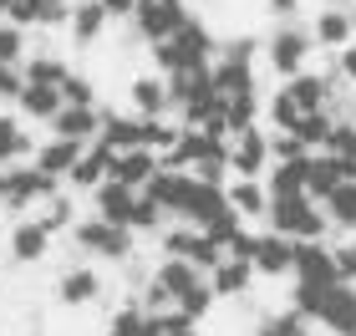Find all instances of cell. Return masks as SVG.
Instances as JSON below:
<instances>
[{"mask_svg": "<svg viewBox=\"0 0 356 336\" xmlns=\"http://www.w3.org/2000/svg\"><path fill=\"white\" fill-rule=\"evenodd\" d=\"M270 158L275 163H296V158H311V148L296 133H270Z\"/></svg>", "mask_w": 356, "mask_h": 336, "instance_id": "cell-44", "label": "cell"}, {"mask_svg": "<svg viewBox=\"0 0 356 336\" xmlns=\"http://www.w3.org/2000/svg\"><path fill=\"white\" fill-rule=\"evenodd\" d=\"M41 143H31L26 138V127L15 112H0V168H10V163H21V158H36Z\"/></svg>", "mask_w": 356, "mask_h": 336, "instance_id": "cell-26", "label": "cell"}, {"mask_svg": "<svg viewBox=\"0 0 356 336\" xmlns=\"http://www.w3.org/2000/svg\"><path fill=\"white\" fill-rule=\"evenodd\" d=\"M229 204L239 219H265L270 214V189L265 179H229Z\"/></svg>", "mask_w": 356, "mask_h": 336, "instance_id": "cell-24", "label": "cell"}, {"mask_svg": "<svg viewBox=\"0 0 356 336\" xmlns=\"http://www.w3.org/2000/svg\"><path fill=\"white\" fill-rule=\"evenodd\" d=\"M102 10L112 15V21H127V26H133V15H138V0H102Z\"/></svg>", "mask_w": 356, "mask_h": 336, "instance_id": "cell-50", "label": "cell"}, {"mask_svg": "<svg viewBox=\"0 0 356 336\" xmlns=\"http://www.w3.org/2000/svg\"><path fill=\"white\" fill-rule=\"evenodd\" d=\"M61 107H67L61 87H26V92H21V102H15V112H21V118L46 122V127L56 122V112H61Z\"/></svg>", "mask_w": 356, "mask_h": 336, "instance_id": "cell-28", "label": "cell"}, {"mask_svg": "<svg viewBox=\"0 0 356 336\" xmlns=\"http://www.w3.org/2000/svg\"><path fill=\"white\" fill-rule=\"evenodd\" d=\"M41 15H46V0H15V6L6 10V21L21 26V31H31V26H41Z\"/></svg>", "mask_w": 356, "mask_h": 336, "instance_id": "cell-45", "label": "cell"}, {"mask_svg": "<svg viewBox=\"0 0 356 336\" xmlns=\"http://www.w3.org/2000/svg\"><path fill=\"white\" fill-rule=\"evenodd\" d=\"M254 275H260V270H254L250 260H224L214 275H209V285H214V296L219 301H239L254 285Z\"/></svg>", "mask_w": 356, "mask_h": 336, "instance_id": "cell-27", "label": "cell"}, {"mask_svg": "<svg viewBox=\"0 0 356 336\" xmlns=\"http://www.w3.org/2000/svg\"><path fill=\"white\" fill-rule=\"evenodd\" d=\"M254 336H311V321H305L300 311H275V316H260V326H254Z\"/></svg>", "mask_w": 356, "mask_h": 336, "instance_id": "cell-31", "label": "cell"}, {"mask_svg": "<svg viewBox=\"0 0 356 336\" xmlns=\"http://www.w3.org/2000/svg\"><path fill=\"white\" fill-rule=\"evenodd\" d=\"M311 36H316V46H326V51H346V46L356 41V10L326 6V10L311 21Z\"/></svg>", "mask_w": 356, "mask_h": 336, "instance_id": "cell-10", "label": "cell"}, {"mask_svg": "<svg viewBox=\"0 0 356 336\" xmlns=\"http://www.w3.org/2000/svg\"><path fill=\"white\" fill-rule=\"evenodd\" d=\"M214 301H219V296H214V285H209V280H199V285H193V291H188V296H178V311H184V316H188V321H193V326H199V321H204V316H209V311H214Z\"/></svg>", "mask_w": 356, "mask_h": 336, "instance_id": "cell-37", "label": "cell"}, {"mask_svg": "<svg viewBox=\"0 0 356 336\" xmlns=\"http://www.w3.org/2000/svg\"><path fill=\"white\" fill-rule=\"evenodd\" d=\"M356 179V163H346V158L336 153H311V179H305V194H311L316 204H326L341 184Z\"/></svg>", "mask_w": 356, "mask_h": 336, "instance_id": "cell-8", "label": "cell"}, {"mask_svg": "<svg viewBox=\"0 0 356 336\" xmlns=\"http://www.w3.org/2000/svg\"><path fill=\"white\" fill-rule=\"evenodd\" d=\"M127 97H133V112L138 118H173V97H168V77H133V87H127Z\"/></svg>", "mask_w": 356, "mask_h": 336, "instance_id": "cell-14", "label": "cell"}, {"mask_svg": "<svg viewBox=\"0 0 356 336\" xmlns=\"http://www.w3.org/2000/svg\"><path fill=\"white\" fill-rule=\"evenodd\" d=\"M56 301L61 306H92V301H102V275L92 265H72L56 280Z\"/></svg>", "mask_w": 356, "mask_h": 336, "instance_id": "cell-19", "label": "cell"}, {"mask_svg": "<svg viewBox=\"0 0 356 336\" xmlns=\"http://www.w3.org/2000/svg\"><path fill=\"white\" fill-rule=\"evenodd\" d=\"M112 163H118V153H112L107 143H87L82 163L67 173V184H72V189H82V194H97V189L112 179Z\"/></svg>", "mask_w": 356, "mask_h": 336, "instance_id": "cell-11", "label": "cell"}, {"mask_svg": "<svg viewBox=\"0 0 356 336\" xmlns=\"http://www.w3.org/2000/svg\"><path fill=\"white\" fill-rule=\"evenodd\" d=\"M224 255H229V260H250V265H254V255H260V234H254V230H239L229 245H224Z\"/></svg>", "mask_w": 356, "mask_h": 336, "instance_id": "cell-48", "label": "cell"}, {"mask_svg": "<svg viewBox=\"0 0 356 336\" xmlns=\"http://www.w3.org/2000/svg\"><path fill=\"white\" fill-rule=\"evenodd\" d=\"M21 92H26V72L0 61V102H21Z\"/></svg>", "mask_w": 356, "mask_h": 336, "instance_id": "cell-47", "label": "cell"}, {"mask_svg": "<svg viewBox=\"0 0 356 336\" xmlns=\"http://www.w3.org/2000/svg\"><path fill=\"white\" fill-rule=\"evenodd\" d=\"M326 291H331V285H305V280H296V291H290V311H300L305 321H321Z\"/></svg>", "mask_w": 356, "mask_h": 336, "instance_id": "cell-36", "label": "cell"}, {"mask_svg": "<svg viewBox=\"0 0 356 336\" xmlns=\"http://www.w3.org/2000/svg\"><path fill=\"white\" fill-rule=\"evenodd\" d=\"M321 153H336V158H346V163H356V118H336L331 143Z\"/></svg>", "mask_w": 356, "mask_h": 336, "instance_id": "cell-40", "label": "cell"}, {"mask_svg": "<svg viewBox=\"0 0 356 336\" xmlns=\"http://www.w3.org/2000/svg\"><path fill=\"white\" fill-rule=\"evenodd\" d=\"M224 102H229V133H250V127H260V92L224 97Z\"/></svg>", "mask_w": 356, "mask_h": 336, "instance_id": "cell-35", "label": "cell"}, {"mask_svg": "<svg viewBox=\"0 0 356 336\" xmlns=\"http://www.w3.org/2000/svg\"><path fill=\"white\" fill-rule=\"evenodd\" d=\"M326 214H331L336 230H356V179L341 184V189H336V194L326 199Z\"/></svg>", "mask_w": 356, "mask_h": 336, "instance_id": "cell-34", "label": "cell"}, {"mask_svg": "<svg viewBox=\"0 0 356 336\" xmlns=\"http://www.w3.org/2000/svg\"><path fill=\"white\" fill-rule=\"evenodd\" d=\"M26 31L21 26H10V21H0V61H10V67H26Z\"/></svg>", "mask_w": 356, "mask_h": 336, "instance_id": "cell-42", "label": "cell"}, {"mask_svg": "<svg viewBox=\"0 0 356 336\" xmlns=\"http://www.w3.org/2000/svg\"><path fill=\"white\" fill-rule=\"evenodd\" d=\"M107 21H112V15L102 10V0H76V6H72V41L76 46H92L107 31Z\"/></svg>", "mask_w": 356, "mask_h": 336, "instance_id": "cell-29", "label": "cell"}, {"mask_svg": "<svg viewBox=\"0 0 356 336\" xmlns=\"http://www.w3.org/2000/svg\"><path fill=\"white\" fill-rule=\"evenodd\" d=\"M21 72H26V87H67V77H72V67L61 56H51V51L46 56H26Z\"/></svg>", "mask_w": 356, "mask_h": 336, "instance_id": "cell-30", "label": "cell"}, {"mask_svg": "<svg viewBox=\"0 0 356 336\" xmlns=\"http://www.w3.org/2000/svg\"><path fill=\"white\" fill-rule=\"evenodd\" d=\"M61 194V179H51V173H41L36 163H10L0 168V209L21 214L31 209V204H46Z\"/></svg>", "mask_w": 356, "mask_h": 336, "instance_id": "cell-3", "label": "cell"}, {"mask_svg": "<svg viewBox=\"0 0 356 336\" xmlns=\"http://www.w3.org/2000/svg\"><path fill=\"white\" fill-rule=\"evenodd\" d=\"M6 255H10L15 265H36V260H46V255H51V234H46L36 219H15V224H10Z\"/></svg>", "mask_w": 356, "mask_h": 336, "instance_id": "cell-13", "label": "cell"}, {"mask_svg": "<svg viewBox=\"0 0 356 336\" xmlns=\"http://www.w3.org/2000/svg\"><path fill=\"white\" fill-rule=\"evenodd\" d=\"M270 230L285 234V239H326L331 234V214L326 204H316L311 194H296V199H270Z\"/></svg>", "mask_w": 356, "mask_h": 336, "instance_id": "cell-2", "label": "cell"}, {"mask_svg": "<svg viewBox=\"0 0 356 336\" xmlns=\"http://www.w3.org/2000/svg\"><path fill=\"white\" fill-rule=\"evenodd\" d=\"M254 270H260V275H296V239L265 230L260 234V255H254Z\"/></svg>", "mask_w": 356, "mask_h": 336, "instance_id": "cell-22", "label": "cell"}, {"mask_svg": "<svg viewBox=\"0 0 356 336\" xmlns=\"http://www.w3.org/2000/svg\"><path fill=\"white\" fill-rule=\"evenodd\" d=\"M321 326L336 336H356V285L336 280L326 291V306H321Z\"/></svg>", "mask_w": 356, "mask_h": 336, "instance_id": "cell-15", "label": "cell"}, {"mask_svg": "<svg viewBox=\"0 0 356 336\" xmlns=\"http://www.w3.org/2000/svg\"><path fill=\"white\" fill-rule=\"evenodd\" d=\"M214 56H219V41H214V31H209L199 15H193V21L178 31V36H168V41H158V46H153V67H158V77L214 67Z\"/></svg>", "mask_w": 356, "mask_h": 336, "instance_id": "cell-1", "label": "cell"}, {"mask_svg": "<svg viewBox=\"0 0 356 336\" xmlns=\"http://www.w3.org/2000/svg\"><path fill=\"white\" fill-rule=\"evenodd\" d=\"M163 219H168L163 204H153L148 194H138V209H133V224H127V230H133V234H153V230H163Z\"/></svg>", "mask_w": 356, "mask_h": 336, "instance_id": "cell-41", "label": "cell"}, {"mask_svg": "<svg viewBox=\"0 0 356 336\" xmlns=\"http://www.w3.org/2000/svg\"><path fill=\"white\" fill-rule=\"evenodd\" d=\"M305 179H311V158H296V163H270L265 189H270V199H296V194H305Z\"/></svg>", "mask_w": 356, "mask_h": 336, "instance_id": "cell-25", "label": "cell"}, {"mask_svg": "<svg viewBox=\"0 0 356 336\" xmlns=\"http://www.w3.org/2000/svg\"><path fill=\"white\" fill-rule=\"evenodd\" d=\"M153 204H163L168 214H184V204H188V194H193V173H178V168H158L153 173V184L143 189Z\"/></svg>", "mask_w": 356, "mask_h": 336, "instance_id": "cell-17", "label": "cell"}, {"mask_svg": "<svg viewBox=\"0 0 356 336\" xmlns=\"http://www.w3.org/2000/svg\"><path fill=\"white\" fill-rule=\"evenodd\" d=\"M331 77H336V82H351V87H356V41L346 46V51H336V61H331Z\"/></svg>", "mask_w": 356, "mask_h": 336, "instance_id": "cell-49", "label": "cell"}, {"mask_svg": "<svg viewBox=\"0 0 356 336\" xmlns=\"http://www.w3.org/2000/svg\"><path fill=\"white\" fill-rule=\"evenodd\" d=\"M82 153H87V143H76V138H46L41 148H36V158H31V163H36L41 173H51V179H61L67 184V173L82 163Z\"/></svg>", "mask_w": 356, "mask_h": 336, "instance_id": "cell-12", "label": "cell"}, {"mask_svg": "<svg viewBox=\"0 0 356 336\" xmlns=\"http://www.w3.org/2000/svg\"><path fill=\"white\" fill-rule=\"evenodd\" d=\"M36 224H41V230H46V234H51V239H56L61 230H76V204H72L67 194H56V199H46V209H41V219H36Z\"/></svg>", "mask_w": 356, "mask_h": 336, "instance_id": "cell-33", "label": "cell"}, {"mask_svg": "<svg viewBox=\"0 0 356 336\" xmlns=\"http://www.w3.org/2000/svg\"><path fill=\"white\" fill-rule=\"evenodd\" d=\"M102 122H107V112H102V107H61V112H56V122H51V138L97 143V138H102Z\"/></svg>", "mask_w": 356, "mask_h": 336, "instance_id": "cell-16", "label": "cell"}, {"mask_svg": "<svg viewBox=\"0 0 356 336\" xmlns=\"http://www.w3.org/2000/svg\"><path fill=\"white\" fill-rule=\"evenodd\" d=\"M76 245H82L92 260H133V245H138V234L133 230H122V224H112L102 214H87V219H76Z\"/></svg>", "mask_w": 356, "mask_h": 336, "instance_id": "cell-4", "label": "cell"}, {"mask_svg": "<svg viewBox=\"0 0 356 336\" xmlns=\"http://www.w3.org/2000/svg\"><path fill=\"white\" fill-rule=\"evenodd\" d=\"M311 51H316L311 26H275V36L265 41V56H270V67L280 72V82L300 77V72H305V61H311Z\"/></svg>", "mask_w": 356, "mask_h": 336, "instance_id": "cell-5", "label": "cell"}, {"mask_svg": "<svg viewBox=\"0 0 356 336\" xmlns=\"http://www.w3.org/2000/svg\"><path fill=\"white\" fill-rule=\"evenodd\" d=\"M92 209L102 214V219H112V224H122V230H127V224H133V209H138V189L107 179V184L92 194Z\"/></svg>", "mask_w": 356, "mask_h": 336, "instance_id": "cell-20", "label": "cell"}, {"mask_svg": "<svg viewBox=\"0 0 356 336\" xmlns=\"http://www.w3.org/2000/svg\"><path fill=\"white\" fill-rule=\"evenodd\" d=\"M61 6H76V0H61Z\"/></svg>", "mask_w": 356, "mask_h": 336, "instance_id": "cell-53", "label": "cell"}, {"mask_svg": "<svg viewBox=\"0 0 356 336\" xmlns=\"http://www.w3.org/2000/svg\"><path fill=\"white\" fill-rule=\"evenodd\" d=\"M305 118V112L296 107V97H290V92L280 87V92H275V97H270V122H275V133H296V122Z\"/></svg>", "mask_w": 356, "mask_h": 336, "instance_id": "cell-39", "label": "cell"}, {"mask_svg": "<svg viewBox=\"0 0 356 336\" xmlns=\"http://www.w3.org/2000/svg\"><path fill=\"white\" fill-rule=\"evenodd\" d=\"M270 10L280 15V26H296V15H300V0H270Z\"/></svg>", "mask_w": 356, "mask_h": 336, "instance_id": "cell-51", "label": "cell"}, {"mask_svg": "<svg viewBox=\"0 0 356 336\" xmlns=\"http://www.w3.org/2000/svg\"><path fill=\"white\" fill-rule=\"evenodd\" d=\"M163 255H173V260H193L204 275H214V270L229 260V255H224V245H214V239H209L204 230H193V224L163 230Z\"/></svg>", "mask_w": 356, "mask_h": 336, "instance_id": "cell-6", "label": "cell"}, {"mask_svg": "<svg viewBox=\"0 0 356 336\" xmlns=\"http://www.w3.org/2000/svg\"><path fill=\"white\" fill-rule=\"evenodd\" d=\"M143 321H148L143 301H127V306H118V311H112V326H107V336H143Z\"/></svg>", "mask_w": 356, "mask_h": 336, "instance_id": "cell-38", "label": "cell"}, {"mask_svg": "<svg viewBox=\"0 0 356 336\" xmlns=\"http://www.w3.org/2000/svg\"><path fill=\"white\" fill-rule=\"evenodd\" d=\"M270 163H275V158H270V138L260 133V127L229 138V173H234V179H265Z\"/></svg>", "mask_w": 356, "mask_h": 336, "instance_id": "cell-7", "label": "cell"}, {"mask_svg": "<svg viewBox=\"0 0 356 336\" xmlns=\"http://www.w3.org/2000/svg\"><path fill=\"white\" fill-rule=\"evenodd\" d=\"M158 168H163V158H158L153 148H133V153H118V163H112V179L143 194V189L153 184V173H158Z\"/></svg>", "mask_w": 356, "mask_h": 336, "instance_id": "cell-21", "label": "cell"}, {"mask_svg": "<svg viewBox=\"0 0 356 336\" xmlns=\"http://www.w3.org/2000/svg\"><path fill=\"white\" fill-rule=\"evenodd\" d=\"M168 336H199V326H184V331H168Z\"/></svg>", "mask_w": 356, "mask_h": 336, "instance_id": "cell-52", "label": "cell"}, {"mask_svg": "<svg viewBox=\"0 0 356 336\" xmlns=\"http://www.w3.org/2000/svg\"><path fill=\"white\" fill-rule=\"evenodd\" d=\"M331 127H336V118H331V112H305V118L296 122V138H300L311 153H321V148L331 143Z\"/></svg>", "mask_w": 356, "mask_h": 336, "instance_id": "cell-32", "label": "cell"}, {"mask_svg": "<svg viewBox=\"0 0 356 336\" xmlns=\"http://www.w3.org/2000/svg\"><path fill=\"white\" fill-rule=\"evenodd\" d=\"M143 127H148V118H138L133 107H127V112H107L102 138H97V143H107L112 153H133V148H143Z\"/></svg>", "mask_w": 356, "mask_h": 336, "instance_id": "cell-18", "label": "cell"}, {"mask_svg": "<svg viewBox=\"0 0 356 336\" xmlns=\"http://www.w3.org/2000/svg\"><path fill=\"white\" fill-rule=\"evenodd\" d=\"M296 280L305 285H336V260L326 239H296Z\"/></svg>", "mask_w": 356, "mask_h": 336, "instance_id": "cell-9", "label": "cell"}, {"mask_svg": "<svg viewBox=\"0 0 356 336\" xmlns=\"http://www.w3.org/2000/svg\"><path fill=\"white\" fill-rule=\"evenodd\" d=\"M331 260H336V280L356 285V239H341V245H331Z\"/></svg>", "mask_w": 356, "mask_h": 336, "instance_id": "cell-46", "label": "cell"}, {"mask_svg": "<svg viewBox=\"0 0 356 336\" xmlns=\"http://www.w3.org/2000/svg\"><path fill=\"white\" fill-rule=\"evenodd\" d=\"M0 265H6V250H0Z\"/></svg>", "mask_w": 356, "mask_h": 336, "instance_id": "cell-54", "label": "cell"}, {"mask_svg": "<svg viewBox=\"0 0 356 336\" xmlns=\"http://www.w3.org/2000/svg\"><path fill=\"white\" fill-rule=\"evenodd\" d=\"M61 97H67V107H97V82L82 72L67 77V87H61Z\"/></svg>", "mask_w": 356, "mask_h": 336, "instance_id": "cell-43", "label": "cell"}, {"mask_svg": "<svg viewBox=\"0 0 356 336\" xmlns=\"http://www.w3.org/2000/svg\"><path fill=\"white\" fill-rule=\"evenodd\" d=\"M153 280L163 285V291L173 296V306H178V296H188L193 285L209 280V275H204V270L193 265V260H173V255H163V260H158V270H153Z\"/></svg>", "mask_w": 356, "mask_h": 336, "instance_id": "cell-23", "label": "cell"}]
</instances>
